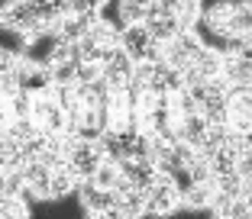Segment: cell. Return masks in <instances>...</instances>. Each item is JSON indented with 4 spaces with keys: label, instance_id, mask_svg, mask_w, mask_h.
Masks as SVG:
<instances>
[{
    "label": "cell",
    "instance_id": "cell-5",
    "mask_svg": "<svg viewBox=\"0 0 252 219\" xmlns=\"http://www.w3.org/2000/svg\"><path fill=\"white\" fill-rule=\"evenodd\" d=\"M23 174H26V187H32L39 193V200H52V174L55 171L49 168V164H42L39 158H32L26 168H23Z\"/></svg>",
    "mask_w": 252,
    "mask_h": 219
},
{
    "label": "cell",
    "instance_id": "cell-9",
    "mask_svg": "<svg viewBox=\"0 0 252 219\" xmlns=\"http://www.w3.org/2000/svg\"><path fill=\"white\" fill-rule=\"evenodd\" d=\"M156 0H120L117 3V13H120V29L129 26V23H142L146 10L152 7Z\"/></svg>",
    "mask_w": 252,
    "mask_h": 219
},
{
    "label": "cell",
    "instance_id": "cell-11",
    "mask_svg": "<svg viewBox=\"0 0 252 219\" xmlns=\"http://www.w3.org/2000/svg\"><path fill=\"white\" fill-rule=\"evenodd\" d=\"M100 78H104V65H97V61H81L74 84H94V81H100Z\"/></svg>",
    "mask_w": 252,
    "mask_h": 219
},
{
    "label": "cell",
    "instance_id": "cell-7",
    "mask_svg": "<svg viewBox=\"0 0 252 219\" xmlns=\"http://www.w3.org/2000/svg\"><path fill=\"white\" fill-rule=\"evenodd\" d=\"M78 184H81V177L74 174L71 168H55V174H52V200H65V197H71V193H78Z\"/></svg>",
    "mask_w": 252,
    "mask_h": 219
},
{
    "label": "cell",
    "instance_id": "cell-3",
    "mask_svg": "<svg viewBox=\"0 0 252 219\" xmlns=\"http://www.w3.org/2000/svg\"><path fill=\"white\" fill-rule=\"evenodd\" d=\"M133 71H136V61L126 55L123 45H117L110 55V61L104 65V81L110 84V90H126L133 84Z\"/></svg>",
    "mask_w": 252,
    "mask_h": 219
},
{
    "label": "cell",
    "instance_id": "cell-1",
    "mask_svg": "<svg viewBox=\"0 0 252 219\" xmlns=\"http://www.w3.org/2000/svg\"><path fill=\"white\" fill-rule=\"evenodd\" d=\"M120 45L126 49V55L139 65V61H165V45L149 32L146 23H129L120 29Z\"/></svg>",
    "mask_w": 252,
    "mask_h": 219
},
{
    "label": "cell",
    "instance_id": "cell-16",
    "mask_svg": "<svg viewBox=\"0 0 252 219\" xmlns=\"http://www.w3.org/2000/svg\"><path fill=\"white\" fill-rule=\"evenodd\" d=\"M188 3H200V0H188Z\"/></svg>",
    "mask_w": 252,
    "mask_h": 219
},
{
    "label": "cell",
    "instance_id": "cell-15",
    "mask_svg": "<svg viewBox=\"0 0 252 219\" xmlns=\"http://www.w3.org/2000/svg\"><path fill=\"white\" fill-rule=\"evenodd\" d=\"M239 174H243L246 181H252V152H243V158H239Z\"/></svg>",
    "mask_w": 252,
    "mask_h": 219
},
{
    "label": "cell",
    "instance_id": "cell-4",
    "mask_svg": "<svg viewBox=\"0 0 252 219\" xmlns=\"http://www.w3.org/2000/svg\"><path fill=\"white\" fill-rule=\"evenodd\" d=\"M78 200H81L84 213H104V210H110V206L120 203L117 190L100 187V184H94V181H81L78 184Z\"/></svg>",
    "mask_w": 252,
    "mask_h": 219
},
{
    "label": "cell",
    "instance_id": "cell-2",
    "mask_svg": "<svg viewBox=\"0 0 252 219\" xmlns=\"http://www.w3.org/2000/svg\"><path fill=\"white\" fill-rule=\"evenodd\" d=\"M146 210H149V216H171V213L185 210V193H181L178 181L171 174H158V181L149 190Z\"/></svg>",
    "mask_w": 252,
    "mask_h": 219
},
{
    "label": "cell",
    "instance_id": "cell-6",
    "mask_svg": "<svg viewBox=\"0 0 252 219\" xmlns=\"http://www.w3.org/2000/svg\"><path fill=\"white\" fill-rule=\"evenodd\" d=\"M207 132H210V123H207L204 113H191V116H181L178 119V136L188 142V145H194V148L207 139Z\"/></svg>",
    "mask_w": 252,
    "mask_h": 219
},
{
    "label": "cell",
    "instance_id": "cell-14",
    "mask_svg": "<svg viewBox=\"0 0 252 219\" xmlns=\"http://www.w3.org/2000/svg\"><path fill=\"white\" fill-rule=\"evenodd\" d=\"M88 219H126V213L120 210V206H110V210H104V213H88Z\"/></svg>",
    "mask_w": 252,
    "mask_h": 219
},
{
    "label": "cell",
    "instance_id": "cell-13",
    "mask_svg": "<svg viewBox=\"0 0 252 219\" xmlns=\"http://www.w3.org/2000/svg\"><path fill=\"white\" fill-rule=\"evenodd\" d=\"M230 219H252V203L246 197H239L236 203L230 206Z\"/></svg>",
    "mask_w": 252,
    "mask_h": 219
},
{
    "label": "cell",
    "instance_id": "cell-10",
    "mask_svg": "<svg viewBox=\"0 0 252 219\" xmlns=\"http://www.w3.org/2000/svg\"><path fill=\"white\" fill-rule=\"evenodd\" d=\"M120 177H123V174H120V164H117V161H104V164L97 168V174L91 177V181L100 184V187H110V190H113V187L120 184Z\"/></svg>",
    "mask_w": 252,
    "mask_h": 219
},
{
    "label": "cell",
    "instance_id": "cell-8",
    "mask_svg": "<svg viewBox=\"0 0 252 219\" xmlns=\"http://www.w3.org/2000/svg\"><path fill=\"white\" fill-rule=\"evenodd\" d=\"M194 71L200 74L204 81H210V78H220L223 74V52H217V49H204L197 55V61H194Z\"/></svg>",
    "mask_w": 252,
    "mask_h": 219
},
{
    "label": "cell",
    "instance_id": "cell-12",
    "mask_svg": "<svg viewBox=\"0 0 252 219\" xmlns=\"http://www.w3.org/2000/svg\"><path fill=\"white\" fill-rule=\"evenodd\" d=\"M68 3V16L71 13H100L107 7V0H65Z\"/></svg>",
    "mask_w": 252,
    "mask_h": 219
}]
</instances>
